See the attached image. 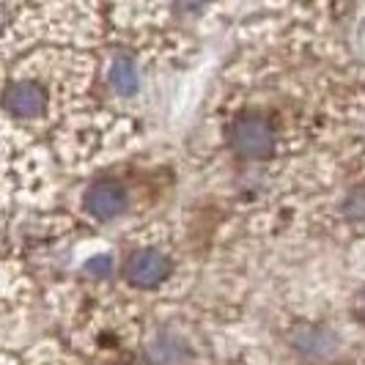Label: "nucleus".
<instances>
[{
  "label": "nucleus",
  "mask_w": 365,
  "mask_h": 365,
  "mask_svg": "<svg viewBox=\"0 0 365 365\" xmlns=\"http://www.w3.org/2000/svg\"><path fill=\"white\" fill-rule=\"evenodd\" d=\"M55 99V83L47 80L36 66L22 74H11V80L6 83L3 93V105L6 113L17 121H44L53 113Z\"/></svg>",
  "instance_id": "f257e3e1"
},
{
  "label": "nucleus",
  "mask_w": 365,
  "mask_h": 365,
  "mask_svg": "<svg viewBox=\"0 0 365 365\" xmlns=\"http://www.w3.org/2000/svg\"><path fill=\"white\" fill-rule=\"evenodd\" d=\"M225 140L242 160H267L280 146V129L272 115L247 108L228 121Z\"/></svg>",
  "instance_id": "f03ea898"
},
{
  "label": "nucleus",
  "mask_w": 365,
  "mask_h": 365,
  "mask_svg": "<svg viewBox=\"0 0 365 365\" xmlns=\"http://www.w3.org/2000/svg\"><path fill=\"white\" fill-rule=\"evenodd\" d=\"M173 272V264L170 258L165 256L163 250H154V247H140L135 250L132 256L127 258V267H124V274L132 286L138 289H154L165 283Z\"/></svg>",
  "instance_id": "7ed1b4c3"
},
{
  "label": "nucleus",
  "mask_w": 365,
  "mask_h": 365,
  "mask_svg": "<svg viewBox=\"0 0 365 365\" xmlns=\"http://www.w3.org/2000/svg\"><path fill=\"white\" fill-rule=\"evenodd\" d=\"M127 209V192L115 182H96L86 192V212L96 220H113Z\"/></svg>",
  "instance_id": "20e7f679"
},
{
  "label": "nucleus",
  "mask_w": 365,
  "mask_h": 365,
  "mask_svg": "<svg viewBox=\"0 0 365 365\" xmlns=\"http://www.w3.org/2000/svg\"><path fill=\"white\" fill-rule=\"evenodd\" d=\"M108 83L118 96H132L140 86V72L132 55H115L108 66Z\"/></svg>",
  "instance_id": "39448f33"
},
{
  "label": "nucleus",
  "mask_w": 365,
  "mask_h": 365,
  "mask_svg": "<svg viewBox=\"0 0 365 365\" xmlns=\"http://www.w3.org/2000/svg\"><path fill=\"white\" fill-rule=\"evenodd\" d=\"M341 215L351 222L357 220H365V184H357L351 192H349L344 203H341Z\"/></svg>",
  "instance_id": "423d86ee"
},
{
  "label": "nucleus",
  "mask_w": 365,
  "mask_h": 365,
  "mask_svg": "<svg viewBox=\"0 0 365 365\" xmlns=\"http://www.w3.org/2000/svg\"><path fill=\"white\" fill-rule=\"evenodd\" d=\"M86 269H88V272H93V274H99V277H105V274H110V269H113V261H110L108 256L91 258Z\"/></svg>",
  "instance_id": "0eeeda50"
},
{
  "label": "nucleus",
  "mask_w": 365,
  "mask_h": 365,
  "mask_svg": "<svg viewBox=\"0 0 365 365\" xmlns=\"http://www.w3.org/2000/svg\"><path fill=\"white\" fill-rule=\"evenodd\" d=\"M357 313H360V316L365 319V292L357 297Z\"/></svg>",
  "instance_id": "6e6552de"
}]
</instances>
